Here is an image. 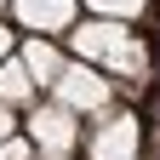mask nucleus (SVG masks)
<instances>
[{"label": "nucleus", "mask_w": 160, "mask_h": 160, "mask_svg": "<svg viewBox=\"0 0 160 160\" xmlns=\"http://www.w3.org/2000/svg\"><path fill=\"white\" fill-rule=\"evenodd\" d=\"M137 149H143V120L132 109H109L86 143V160H137Z\"/></svg>", "instance_id": "4"}, {"label": "nucleus", "mask_w": 160, "mask_h": 160, "mask_svg": "<svg viewBox=\"0 0 160 160\" xmlns=\"http://www.w3.org/2000/svg\"><path fill=\"white\" fill-rule=\"evenodd\" d=\"M23 137H29L34 154H46V160H69V154L80 149V114H69L63 103H34L29 120H23Z\"/></svg>", "instance_id": "3"}, {"label": "nucleus", "mask_w": 160, "mask_h": 160, "mask_svg": "<svg viewBox=\"0 0 160 160\" xmlns=\"http://www.w3.org/2000/svg\"><path fill=\"white\" fill-rule=\"evenodd\" d=\"M17 63H23V74L34 80V92H40V86H52V80H57V74H63V63H69V57H63V52H57V46H52V40H40V34H34V40H29V46H23V52H17Z\"/></svg>", "instance_id": "6"}, {"label": "nucleus", "mask_w": 160, "mask_h": 160, "mask_svg": "<svg viewBox=\"0 0 160 160\" xmlns=\"http://www.w3.org/2000/svg\"><path fill=\"white\" fill-rule=\"evenodd\" d=\"M149 0H86L92 17H109V23H132V17H143Z\"/></svg>", "instance_id": "8"}, {"label": "nucleus", "mask_w": 160, "mask_h": 160, "mask_svg": "<svg viewBox=\"0 0 160 160\" xmlns=\"http://www.w3.org/2000/svg\"><path fill=\"white\" fill-rule=\"evenodd\" d=\"M0 57H12V29L0 23Z\"/></svg>", "instance_id": "11"}, {"label": "nucleus", "mask_w": 160, "mask_h": 160, "mask_svg": "<svg viewBox=\"0 0 160 160\" xmlns=\"http://www.w3.org/2000/svg\"><path fill=\"white\" fill-rule=\"evenodd\" d=\"M52 103H63L69 114H109L114 80L92 63H63V74L52 80Z\"/></svg>", "instance_id": "2"}, {"label": "nucleus", "mask_w": 160, "mask_h": 160, "mask_svg": "<svg viewBox=\"0 0 160 160\" xmlns=\"http://www.w3.org/2000/svg\"><path fill=\"white\" fill-rule=\"evenodd\" d=\"M6 6L17 12V23H23L29 34H40V40L69 34L80 23V0H6Z\"/></svg>", "instance_id": "5"}, {"label": "nucleus", "mask_w": 160, "mask_h": 160, "mask_svg": "<svg viewBox=\"0 0 160 160\" xmlns=\"http://www.w3.org/2000/svg\"><path fill=\"white\" fill-rule=\"evenodd\" d=\"M12 132H17V126H12V109H0V143H6Z\"/></svg>", "instance_id": "10"}, {"label": "nucleus", "mask_w": 160, "mask_h": 160, "mask_svg": "<svg viewBox=\"0 0 160 160\" xmlns=\"http://www.w3.org/2000/svg\"><path fill=\"white\" fill-rule=\"evenodd\" d=\"M69 52L74 63H92V69H109V74H126L132 86L149 74V46L132 34V23H109V17H86V23L69 29Z\"/></svg>", "instance_id": "1"}, {"label": "nucleus", "mask_w": 160, "mask_h": 160, "mask_svg": "<svg viewBox=\"0 0 160 160\" xmlns=\"http://www.w3.org/2000/svg\"><path fill=\"white\" fill-rule=\"evenodd\" d=\"M29 154H34V149H29V137H17V132L0 143V160H29Z\"/></svg>", "instance_id": "9"}, {"label": "nucleus", "mask_w": 160, "mask_h": 160, "mask_svg": "<svg viewBox=\"0 0 160 160\" xmlns=\"http://www.w3.org/2000/svg\"><path fill=\"white\" fill-rule=\"evenodd\" d=\"M23 103H34V80L23 74L17 57H0V109H23Z\"/></svg>", "instance_id": "7"}, {"label": "nucleus", "mask_w": 160, "mask_h": 160, "mask_svg": "<svg viewBox=\"0 0 160 160\" xmlns=\"http://www.w3.org/2000/svg\"><path fill=\"white\" fill-rule=\"evenodd\" d=\"M0 6H6V0H0Z\"/></svg>", "instance_id": "12"}]
</instances>
